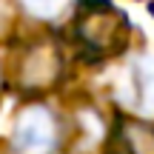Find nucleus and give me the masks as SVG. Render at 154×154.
I'll list each match as a JSON object with an SVG mask.
<instances>
[{
  "mask_svg": "<svg viewBox=\"0 0 154 154\" xmlns=\"http://www.w3.org/2000/svg\"><path fill=\"white\" fill-rule=\"evenodd\" d=\"M11 26H14V6L9 0H0V37H6Z\"/></svg>",
  "mask_w": 154,
  "mask_h": 154,
  "instance_id": "obj_6",
  "label": "nucleus"
},
{
  "mask_svg": "<svg viewBox=\"0 0 154 154\" xmlns=\"http://www.w3.org/2000/svg\"><path fill=\"white\" fill-rule=\"evenodd\" d=\"M109 154H154V123L123 117L109 134Z\"/></svg>",
  "mask_w": 154,
  "mask_h": 154,
  "instance_id": "obj_4",
  "label": "nucleus"
},
{
  "mask_svg": "<svg viewBox=\"0 0 154 154\" xmlns=\"http://www.w3.org/2000/svg\"><path fill=\"white\" fill-rule=\"evenodd\" d=\"M149 9H151V14H154V3H151V6H149Z\"/></svg>",
  "mask_w": 154,
  "mask_h": 154,
  "instance_id": "obj_8",
  "label": "nucleus"
},
{
  "mask_svg": "<svg viewBox=\"0 0 154 154\" xmlns=\"http://www.w3.org/2000/svg\"><path fill=\"white\" fill-rule=\"evenodd\" d=\"M131 23L111 3H83L74 17V40L88 57H117L126 51Z\"/></svg>",
  "mask_w": 154,
  "mask_h": 154,
  "instance_id": "obj_1",
  "label": "nucleus"
},
{
  "mask_svg": "<svg viewBox=\"0 0 154 154\" xmlns=\"http://www.w3.org/2000/svg\"><path fill=\"white\" fill-rule=\"evenodd\" d=\"M11 86L20 94H46L63 77V49L54 37H34L11 54Z\"/></svg>",
  "mask_w": 154,
  "mask_h": 154,
  "instance_id": "obj_2",
  "label": "nucleus"
},
{
  "mask_svg": "<svg viewBox=\"0 0 154 154\" xmlns=\"http://www.w3.org/2000/svg\"><path fill=\"white\" fill-rule=\"evenodd\" d=\"M83 3H111V0H83Z\"/></svg>",
  "mask_w": 154,
  "mask_h": 154,
  "instance_id": "obj_7",
  "label": "nucleus"
},
{
  "mask_svg": "<svg viewBox=\"0 0 154 154\" xmlns=\"http://www.w3.org/2000/svg\"><path fill=\"white\" fill-rule=\"evenodd\" d=\"M11 146L17 154H51L57 146V117L46 106L29 103L14 120Z\"/></svg>",
  "mask_w": 154,
  "mask_h": 154,
  "instance_id": "obj_3",
  "label": "nucleus"
},
{
  "mask_svg": "<svg viewBox=\"0 0 154 154\" xmlns=\"http://www.w3.org/2000/svg\"><path fill=\"white\" fill-rule=\"evenodd\" d=\"M26 3V9L32 11L34 17H43V20H51V17H57L63 9H66L69 0H23Z\"/></svg>",
  "mask_w": 154,
  "mask_h": 154,
  "instance_id": "obj_5",
  "label": "nucleus"
}]
</instances>
